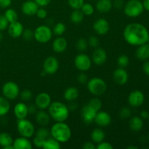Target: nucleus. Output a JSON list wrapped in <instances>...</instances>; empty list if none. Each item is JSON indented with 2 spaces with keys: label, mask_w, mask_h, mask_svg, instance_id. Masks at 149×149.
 Listing matches in <instances>:
<instances>
[{
  "label": "nucleus",
  "mask_w": 149,
  "mask_h": 149,
  "mask_svg": "<svg viewBox=\"0 0 149 149\" xmlns=\"http://www.w3.org/2000/svg\"><path fill=\"white\" fill-rule=\"evenodd\" d=\"M125 40L132 46H139L148 42L149 32L145 26L138 23H132L125 28L123 31Z\"/></svg>",
  "instance_id": "obj_1"
},
{
  "label": "nucleus",
  "mask_w": 149,
  "mask_h": 149,
  "mask_svg": "<svg viewBox=\"0 0 149 149\" xmlns=\"http://www.w3.org/2000/svg\"><path fill=\"white\" fill-rule=\"evenodd\" d=\"M50 135L61 143H66L71 137V128L65 122H56L51 127Z\"/></svg>",
  "instance_id": "obj_2"
},
{
  "label": "nucleus",
  "mask_w": 149,
  "mask_h": 149,
  "mask_svg": "<svg viewBox=\"0 0 149 149\" xmlns=\"http://www.w3.org/2000/svg\"><path fill=\"white\" fill-rule=\"evenodd\" d=\"M48 113L55 122H65L69 116V109L64 103L55 101L48 107Z\"/></svg>",
  "instance_id": "obj_3"
},
{
  "label": "nucleus",
  "mask_w": 149,
  "mask_h": 149,
  "mask_svg": "<svg viewBox=\"0 0 149 149\" xmlns=\"http://www.w3.org/2000/svg\"><path fill=\"white\" fill-rule=\"evenodd\" d=\"M87 89L91 94L95 96H100L106 93L107 84L103 79L93 77L87 82Z\"/></svg>",
  "instance_id": "obj_4"
},
{
  "label": "nucleus",
  "mask_w": 149,
  "mask_h": 149,
  "mask_svg": "<svg viewBox=\"0 0 149 149\" xmlns=\"http://www.w3.org/2000/svg\"><path fill=\"white\" fill-rule=\"evenodd\" d=\"M123 8L125 14L130 17H138L144 11L143 3L140 0H129Z\"/></svg>",
  "instance_id": "obj_5"
},
{
  "label": "nucleus",
  "mask_w": 149,
  "mask_h": 149,
  "mask_svg": "<svg viewBox=\"0 0 149 149\" xmlns=\"http://www.w3.org/2000/svg\"><path fill=\"white\" fill-rule=\"evenodd\" d=\"M17 130L22 137L30 138L35 134V128L33 124L26 119H18L17 122Z\"/></svg>",
  "instance_id": "obj_6"
},
{
  "label": "nucleus",
  "mask_w": 149,
  "mask_h": 149,
  "mask_svg": "<svg viewBox=\"0 0 149 149\" xmlns=\"http://www.w3.org/2000/svg\"><path fill=\"white\" fill-rule=\"evenodd\" d=\"M52 36V31L45 25L39 26L33 31V38L39 43H47Z\"/></svg>",
  "instance_id": "obj_7"
},
{
  "label": "nucleus",
  "mask_w": 149,
  "mask_h": 149,
  "mask_svg": "<svg viewBox=\"0 0 149 149\" xmlns=\"http://www.w3.org/2000/svg\"><path fill=\"white\" fill-rule=\"evenodd\" d=\"M2 94L8 100H15L20 95V88L15 82L7 81L2 87Z\"/></svg>",
  "instance_id": "obj_8"
},
{
  "label": "nucleus",
  "mask_w": 149,
  "mask_h": 149,
  "mask_svg": "<svg viewBox=\"0 0 149 149\" xmlns=\"http://www.w3.org/2000/svg\"><path fill=\"white\" fill-rule=\"evenodd\" d=\"M74 65L80 71H87L91 68L92 61L90 57L84 53H80L74 59Z\"/></svg>",
  "instance_id": "obj_9"
},
{
  "label": "nucleus",
  "mask_w": 149,
  "mask_h": 149,
  "mask_svg": "<svg viewBox=\"0 0 149 149\" xmlns=\"http://www.w3.org/2000/svg\"><path fill=\"white\" fill-rule=\"evenodd\" d=\"M59 68V62L58 59L53 56H49L45 60L43 63V69L47 74H55Z\"/></svg>",
  "instance_id": "obj_10"
},
{
  "label": "nucleus",
  "mask_w": 149,
  "mask_h": 149,
  "mask_svg": "<svg viewBox=\"0 0 149 149\" xmlns=\"http://www.w3.org/2000/svg\"><path fill=\"white\" fill-rule=\"evenodd\" d=\"M51 103L52 100L50 95L47 93H39L35 98V105L39 110H45L48 109Z\"/></svg>",
  "instance_id": "obj_11"
},
{
  "label": "nucleus",
  "mask_w": 149,
  "mask_h": 149,
  "mask_svg": "<svg viewBox=\"0 0 149 149\" xmlns=\"http://www.w3.org/2000/svg\"><path fill=\"white\" fill-rule=\"evenodd\" d=\"M145 100L144 94L140 90H134L128 96V103L132 107H139Z\"/></svg>",
  "instance_id": "obj_12"
},
{
  "label": "nucleus",
  "mask_w": 149,
  "mask_h": 149,
  "mask_svg": "<svg viewBox=\"0 0 149 149\" xmlns=\"http://www.w3.org/2000/svg\"><path fill=\"white\" fill-rule=\"evenodd\" d=\"M97 111L93 109L89 104L84 105L81 109V117L83 121L87 124H90L94 122L95 117L97 113Z\"/></svg>",
  "instance_id": "obj_13"
},
{
  "label": "nucleus",
  "mask_w": 149,
  "mask_h": 149,
  "mask_svg": "<svg viewBox=\"0 0 149 149\" xmlns=\"http://www.w3.org/2000/svg\"><path fill=\"white\" fill-rule=\"evenodd\" d=\"M128 73L124 68H117L113 72V81L119 85H124L128 81Z\"/></svg>",
  "instance_id": "obj_14"
},
{
  "label": "nucleus",
  "mask_w": 149,
  "mask_h": 149,
  "mask_svg": "<svg viewBox=\"0 0 149 149\" xmlns=\"http://www.w3.org/2000/svg\"><path fill=\"white\" fill-rule=\"evenodd\" d=\"M93 29L98 35H105L110 29L109 22L105 18H99L95 21Z\"/></svg>",
  "instance_id": "obj_15"
},
{
  "label": "nucleus",
  "mask_w": 149,
  "mask_h": 149,
  "mask_svg": "<svg viewBox=\"0 0 149 149\" xmlns=\"http://www.w3.org/2000/svg\"><path fill=\"white\" fill-rule=\"evenodd\" d=\"M94 122L98 126L101 127H106L109 126L111 122V116L108 112L97 111L95 117Z\"/></svg>",
  "instance_id": "obj_16"
},
{
  "label": "nucleus",
  "mask_w": 149,
  "mask_h": 149,
  "mask_svg": "<svg viewBox=\"0 0 149 149\" xmlns=\"http://www.w3.org/2000/svg\"><path fill=\"white\" fill-rule=\"evenodd\" d=\"M23 30L24 29L23 24L17 20L10 23L7 27L9 35L13 38H18L22 36Z\"/></svg>",
  "instance_id": "obj_17"
},
{
  "label": "nucleus",
  "mask_w": 149,
  "mask_h": 149,
  "mask_svg": "<svg viewBox=\"0 0 149 149\" xmlns=\"http://www.w3.org/2000/svg\"><path fill=\"white\" fill-rule=\"evenodd\" d=\"M39 9V5L33 0H28L24 1L22 4L21 10L23 14L28 16H32L36 15Z\"/></svg>",
  "instance_id": "obj_18"
},
{
  "label": "nucleus",
  "mask_w": 149,
  "mask_h": 149,
  "mask_svg": "<svg viewBox=\"0 0 149 149\" xmlns=\"http://www.w3.org/2000/svg\"><path fill=\"white\" fill-rule=\"evenodd\" d=\"M93 61L97 65H103L107 60V54L103 48L97 47L93 54Z\"/></svg>",
  "instance_id": "obj_19"
},
{
  "label": "nucleus",
  "mask_w": 149,
  "mask_h": 149,
  "mask_svg": "<svg viewBox=\"0 0 149 149\" xmlns=\"http://www.w3.org/2000/svg\"><path fill=\"white\" fill-rule=\"evenodd\" d=\"M29 113V107L24 103H18L15 106L14 114L17 119H26Z\"/></svg>",
  "instance_id": "obj_20"
},
{
  "label": "nucleus",
  "mask_w": 149,
  "mask_h": 149,
  "mask_svg": "<svg viewBox=\"0 0 149 149\" xmlns=\"http://www.w3.org/2000/svg\"><path fill=\"white\" fill-rule=\"evenodd\" d=\"M13 146L14 149H31L33 148L32 143L29 138L22 136L13 141Z\"/></svg>",
  "instance_id": "obj_21"
},
{
  "label": "nucleus",
  "mask_w": 149,
  "mask_h": 149,
  "mask_svg": "<svg viewBox=\"0 0 149 149\" xmlns=\"http://www.w3.org/2000/svg\"><path fill=\"white\" fill-rule=\"evenodd\" d=\"M135 55L137 58L141 61H146L149 58V44H143L138 46L135 52Z\"/></svg>",
  "instance_id": "obj_22"
},
{
  "label": "nucleus",
  "mask_w": 149,
  "mask_h": 149,
  "mask_svg": "<svg viewBox=\"0 0 149 149\" xmlns=\"http://www.w3.org/2000/svg\"><path fill=\"white\" fill-rule=\"evenodd\" d=\"M67 45L68 43L66 39L64 37L60 36L55 39L52 42V49L57 53H61L66 49Z\"/></svg>",
  "instance_id": "obj_23"
},
{
  "label": "nucleus",
  "mask_w": 149,
  "mask_h": 149,
  "mask_svg": "<svg viewBox=\"0 0 149 149\" xmlns=\"http://www.w3.org/2000/svg\"><path fill=\"white\" fill-rule=\"evenodd\" d=\"M113 7L111 0H97L95 7L100 13H106L110 11Z\"/></svg>",
  "instance_id": "obj_24"
},
{
  "label": "nucleus",
  "mask_w": 149,
  "mask_h": 149,
  "mask_svg": "<svg viewBox=\"0 0 149 149\" xmlns=\"http://www.w3.org/2000/svg\"><path fill=\"white\" fill-rule=\"evenodd\" d=\"M50 116L48 113L45 111V110H40L36 112V122L41 126H46L49 124Z\"/></svg>",
  "instance_id": "obj_25"
},
{
  "label": "nucleus",
  "mask_w": 149,
  "mask_h": 149,
  "mask_svg": "<svg viewBox=\"0 0 149 149\" xmlns=\"http://www.w3.org/2000/svg\"><path fill=\"white\" fill-rule=\"evenodd\" d=\"M130 128L134 132H139L143 127V121L141 117L139 116H133L131 118L129 122Z\"/></svg>",
  "instance_id": "obj_26"
},
{
  "label": "nucleus",
  "mask_w": 149,
  "mask_h": 149,
  "mask_svg": "<svg viewBox=\"0 0 149 149\" xmlns=\"http://www.w3.org/2000/svg\"><path fill=\"white\" fill-rule=\"evenodd\" d=\"M79 90L77 87H71L67 88L64 92V98L67 101H74L79 97Z\"/></svg>",
  "instance_id": "obj_27"
},
{
  "label": "nucleus",
  "mask_w": 149,
  "mask_h": 149,
  "mask_svg": "<svg viewBox=\"0 0 149 149\" xmlns=\"http://www.w3.org/2000/svg\"><path fill=\"white\" fill-rule=\"evenodd\" d=\"M91 139L93 142L95 143H99L104 141L105 133L103 130L100 128H95L93 130L91 133Z\"/></svg>",
  "instance_id": "obj_28"
},
{
  "label": "nucleus",
  "mask_w": 149,
  "mask_h": 149,
  "mask_svg": "<svg viewBox=\"0 0 149 149\" xmlns=\"http://www.w3.org/2000/svg\"><path fill=\"white\" fill-rule=\"evenodd\" d=\"M61 148V143L53 138H48L44 142L42 148L44 149H60Z\"/></svg>",
  "instance_id": "obj_29"
},
{
  "label": "nucleus",
  "mask_w": 149,
  "mask_h": 149,
  "mask_svg": "<svg viewBox=\"0 0 149 149\" xmlns=\"http://www.w3.org/2000/svg\"><path fill=\"white\" fill-rule=\"evenodd\" d=\"M10 109V104L8 99L0 96V116H4L7 114Z\"/></svg>",
  "instance_id": "obj_30"
},
{
  "label": "nucleus",
  "mask_w": 149,
  "mask_h": 149,
  "mask_svg": "<svg viewBox=\"0 0 149 149\" xmlns=\"http://www.w3.org/2000/svg\"><path fill=\"white\" fill-rule=\"evenodd\" d=\"M84 15L80 10H74L71 14V21L74 24H79L84 20Z\"/></svg>",
  "instance_id": "obj_31"
},
{
  "label": "nucleus",
  "mask_w": 149,
  "mask_h": 149,
  "mask_svg": "<svg viewBox=\"0 0 149 149\" xmlns=\"http://www.w3.org/2000/svg\"><path fill=\"white\" fill-rule=\"evenodd\" d=\"M13 140L11 135L6 132L0 133V146L4 148L5 147L13 145Z\"/></svg>",
  "instance_id": "obj_32"
},
{
  "label": "nucleus",
  "mask_w": 149,
  "mask_h": 149,
  "mask_svg": "<svg viewBox=\"0 0 149 149\" xmlns=\"http://www.w3.org/2000/svg\"><path fill=\"white\" fill-rule=\"evenodd\" d=\"M4 16L8 20L9 23H13V22L17 21V14L16 11L13 9H7L5 12H4Z\"/></svg>",
  "instance_id": "obj_33"
},
{
  "label": "nucleus",
  "mask_w": 149,
  "mask_h": 149,
  "mask_svg": "<svg viewBox=\"0 0 149 149\" xmlns=\"http://www.w3.org/2000/svg\"><path fill=\"white\" fill-rule=\"evenodd\" d=\"M50 135V131L45 127H41L39 130H37L36 132V136L38 138H41L42 140H46L48 138H49Z\"/></svg>",
  "instance_id": "obj_34"
},
{
  "label": "nucleus",
  "mask_w": 149,
  "mask_h": 149,
  "mask_svg": "<svg viewBox=\"0 0 149 149\" xmlns=\"http://www.w3.org/2000/svg\"><path fill=\"white\" fill-rule=\"evenodd\" d=\"M65 31V26L63 23H58L55 25L52 30V33L57 36H61Z\"/></svg>",
  "instance_id": "obj_35"
},
{
  "label": "nucleus",
  "mask_w": 149,
  "mask_h": 149,
  "mask_svg": "<svg viewBox=\"0 0 149 149\" xmlns=\"http://www.w3.org/2000/svg\"><path fill=\"white\" fill-rule=\"evenodd\" d=\"M80 10H81V12H82L84 15L87 16H90L93 15L95 11L93 6L90 3H84Z\"/></svg>",
  "instance_id": "obj_36"
},
{
  "label": "nucleus",
  "mask_w": 149,
  "mask_h": 149,
  "mask_svg": "<svg viewBox=\"0 0 149 149\" xmlns=\"http://www.w3.org/2000/svg\"><path fill=\"white\" fill-rule=\"evenodd\" d=\"M76 46H77V49L79 52H84L87 49V47H88V42L84 38H80L77 40Z\"/></svg>",
  "instance_id": "obj_37"
},
{
  "label": "nucleus",
  "mask_w": 149,
  "mask_h": 149,
  "mask_svg": "<svg viewBox=\"0 0 149 149\" xmlns=\"http://www.w3.org/2000/svg\"><path fill=\"white\" fill-rule=\"evenodd\" d=\"M130 59L128 58L127 55H122L118 58L117 60V63L119 67L121 68H125L129 65Z\"/></svg>",
  "instance_id": "obj_38"
},
{
  "label": "nucleus",
  "mask_w": 149,
  "mask_h": 149,
  "mask_svg": "<svg viewBox=\"0 0 149 149\" xmlns=\"http://www.w3.org/2000/svg\"><path fill=\"white\" fill-rule=\"evenodd\" d=\"M90 106H91L93 109H95L97 111H99L100 110L102 107V102L100 99H98L97 97H94V98L91 99V100L89 101L88 103Z\"/></svg>",
  "instance_id": "obj_39"
},
{
  "label": "nucleus",
  "mask_w": 149,
  "mask_h": 149,
  "mask_svg": "<svg viewBox=\"0 0 149 149\" xmlns=\"http://www.w3.org/2000/svg\"><path fill=\"white\" fill-rule=\"evenodd\" d=\"M68 3L74 10H79L84 3V0H68Z\"/></svg>",
  "instance_id": "obj_40"
},
{
  "label": "nucleus",
  "mask_w": 149,
  "mask_h": 149,
  "mask_svg": "<svg viewBox=\"0 0 149 149\" xmlns=\"http://www.w3.org/2000/svg\"><path fill=\"white\" fill-rule=\"evenodd\" d=\"M20 98L23 100V101H29L33 97V94L32 92L29 90H24L22 91V93L20 94Z\"/></svg>",
  "instance_id": "obj_41"
},
{
  "label": "nucleus",
  "mask_w": 149,
  "mask_h": 149,
  "mask_svg": "<svg viewBox=\"0 0 149 149\" xmlns=\"http://www.w3.org/2000/svg\"><path fill=\"white\" fill-rule=\"evenodd\" d=\"M131 116V110L127 107H124L119 111V116L121 119H128Z\"/></svg>",
  "instance_id": "obj_42"
},
{
  "label": "nucleus",
  "mask_w": 149,
  "mask_h": 149,
  "mask_svg": "<svg viewBox=\"0 0 149 149\" xmlns=\"http://www.w3.org/2000/svg\"><path fill=\"white\" fill-rule=\"evenodd\" d=\"M22 36H23L24 40L31 41L33 39V31L29 29H24L23 33H22Z\"/></svg>",
  "instance_id": "obj_43"
},
{
  "label": "nucleus",
  "mask_w": 149,
  "mask_h": 149,
  "mask_svg": "<svg viewBox=\"0 0 149 149\" xmlns=\"http://www.w3.org/2000/svg\"><path fill=\"white\" fill-rule=\"evenodd\" d=\"M9 24L10 23L7 20L4 15H0V31H4L7 29Z\"/></svg>",
  "instance_id": "obj_44"
},
{
  "label": "nucleus",
  "mask_w": 149,
  "mask_h": 149,
  "mask_svg": "<svg viewBox=\"0 0 149 149\" xmlns=\"http://www.w3.org/2000/svg\"><path fill=\"white\" fill-rule=\"evenodd\" d=\"M88 45H90L91 47L93 48H97L99 45V40L97 39V36H92L89 37L88 39Z\"/></svg>",
  "instance_id": "obj_45"
},
{
  "label": "nucleus",
  "mask_w": 149,
  "mask_h": 149,
  "mask_svg": "<svg viewBox=\"0 0 149 149\" xmlns=\"http://www.w3.org/2000/svg\"><path fill=\"white\" fill-rule=\"evenodd\" d=\"M113 146L109 142H105V141H102V142L97 143V146H96L97 149H113Z\"/></svg>",
  "instance_id": "obj_46"
},
{
  "label": "nucleus",
  "mask_w": 149,
  "mask_h": 149,
  "mask_svg": "<svg viewBox=\"0 0 149 149\" xmlns=\"http://www.w3.org/2000/svg\"><path fill=\"white\" fill-rule=\"evenodd\" d=\"M88 80V77H87V74L84 73V71H81L78 76H77V81L80 84H85Z\"/></svg>",
  "instance_id": "obj_47"
},
{
  "label": "nucleus",
  "mask_w": 149,
  "mask_h": 149,
  "mask_svg": "<svg viewBox=\"0 0 149 149\" xmlns=\"http://www.w3.org/2000/svg\"><path fill=\"white\" fill-rule=\"evenodd\" d=\"M36 15V16H37V17H39V18L44 19L47 17V12L46 11V10H45L44 8L41 7V8L38 9Z\"/></svg>",
  "instance_id": "obj_48"
},
{
  "label": "nucleus",
  "mask_w": 149,
  "mask_h": 149,
  "mask_svg": "<svg viewBox=\"0 0 149 149\" xmlns=\"http://www.w3.org/2000/svg\"><path fill=\"white\" fill-rule=\"evenodd\" d=\"M44 142H45V140L41 139V138H38V137L36 136H35V138H33V145H34L36 147H37V148H42Z\"/></svg>",
  "instance_id": "obj_49"
},
{
  "label": "nucleus",
  "mask_w": 149,
  "mask_h": 149,
  "mask_svg": "<svg viewBox=\"0 0 149 149\" xmlns=\"http://www.w3.org/2000/svg\"><path fill=\"white\" fill-rule=\"evenodd\" d=\"M113 6L117 10H120V9L123 8L125 6V2L123 0H114L113 2H112Z\"/></svg>",
  "instance_id": "obj_50"
},
{
  "label": "nucleus",
  "mask_w": 149,
  "mask_h": 149,
  "mask_svg": "<svg viewBox=\"0 0 149 149\" xmlns=\"http://www.w3.org/2000/svg\"><path fill=\"white\" fill-rule=\"evenodd\" d=\"M12 0H0V7L7 8L11 5Z\"/></svg>",
  "instance_id": "obj_51"
},
{
  "label": "nucleus",
  "mask_w": 149,
  "mask_h": 149,
  "mask_svg": "<svg viewBox=\"0 0 149 149\" xmlns=\"http://www.w3.org/2000/svg\"><path fill=\"white\" fill-rule=\"evenodd\" d=\"M34 1L40 7H45V6H47L52 0H34Z\"/></svg>",
  "instance_id": "obj_52"
},
{
  "label": "nucleus",
  "mask_w": 149,
  "mask_h": 149,
  "mask_svg": "<svg viewBox=\"0 0 149 149\" xmlns=\"http://www.w3.org/2000/svg\"><path fill=\"white\" fill-rule=\"evenodd\" d=\"M82 148L84 149H95L96 146L92 142H86L83 144Z\"/></svg>",
  "instance_id": "obj_53"
},
{
  "label": "nucleus",
  "mask_w": 149,
  "mask_h": 149,
  "mask_svg": "<svg viewBox=\"0 0 149 149\" xmlns=\"http://www.w3.org/2000/svg\"><path fill=\"white\" fill-rule=\"evenodd\" d=\"M143 71L149 77V61H146V62L144 63L143 65Z\"/></svg>",
  "instance_id": "obj_54"
},
{
  "label": "nucleus",
  "mask_w": 149,
  "mask_h": 149,
  "mask_svg": "<svg viewBox=\"0 0 149 149\" xmlns=\"http://www.w3.org/2000/svg\"><path fill=\"white\" fill-rule=\"evenodd\" d=\"M141 117L142 119H147V118L149 117V113L147 111H142L141 112Z\"/></svg>",
  "instance_id": "obj_55"
},
{
  "label": "nucleus",
  "mask_w": 149,
  "mask_h": 149,
  "mask_svg": "<svg viewBox=\"0 0 149 149\" xmlns=\"http://www.w3.org/2000/svg\"><path fill=\"white\" fill-rule=\"evenodd\" d=\"M142 3L144 10L149 11V0H143Z\"/></svg>",
  "instance_id": "obj_56"
},
{
  "label": "nucleus",
  "mask_w": 149,
  "mask_h": 149,
  "mask_svg": "<svg viewBox=\"0 0 149 149\" xmlns=\"http://www.w3.org/2000/svg\"><path fill=\"white\" fill-rule=\"evenodd\" d=\"M28 107H29V113H33L36 111V106H33V105H31V106H28Z\"/></svg>",
  "instance_id": "obj_57"
},
{
  "label": "nucleus",
  "mask_w": 149,
  "mask_h": 149,
  "mask_svg": "<svg viewBox=\"0 0 149 149\" xmlns=\"http://www.w3.org/2000/svg\"><path fill=\"white\" fill-rule=\"evenodd\" d=\"M127 148L128 149H138V147L133 146H128Z\"/></svg>",
  "instance_id": "obj_58"
},
{
  "label": "nucleus",
  "mask_w": 149,
  "mask_h": 149,
  "mask_svg": "<svg viewBox=\"0 0 149 149\" xmlns=\"http://www.w3.org/2000/svg\"><path fill=\"white\" fill-rule=\"evenodd\" d=\"M148 43L149 44V36H148Z\"/></svg>",
  "instance_id": "obj_59"
},
{
  "label": "nucleus",
  "mask_w": 149,
  "mask_h": 149,
  "mask_svg": "<svg viewBox=\"0 0 149 149\" xmlns=\"http://www.w3.org/2000/svg\"><path fill=\"white\" fill-rule=\"evenodd\" d=\"M92 1H96V0H92Z\"/></svg>",
  "instance_id": "obj_60"
},
{
  "label": "nucleus",
  "mask_w": 149,
  "mask_h": 149,
  "mask_svg": "<svg viewBox=\"0 0 149 149\" xmlns=\"http://www.w3.org/2000/svg\"><path fill=\"white\" fill-rule=\"evenodd\" d=\"M148 139H149V135H148Z\"/></svg>",
  "instance_id": "obj_61"
},
{
  "label": "nucleus",
  "mask_w": 149,
  "mask_h": 149,
  "mask_svg": "<svg viewBox=\"0 0 149 149\" xmlns=\"http://www.w3.org/2000/svg\"><path fill=\"white\" fill-rule=\"evenodd\" d=\"M148 118H149V117H148Z\"/></svg>",
  "instance_id": "obj_62"
}]
</instances>
